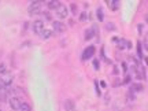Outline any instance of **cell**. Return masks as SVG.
I'll list each match as a JSON object with an SVG mask.
<instances>
[{"label":"cell","instance_id":"5bb4252c","mask_svg":"<svg viewBox=\"0 0 148 111\" xmlns=\"http://www.w3.org/2000/svg\"><path fill=\"white\" fill-rule=\"evenodd\" d=\"M51 34H52V32H51V30H45V29H44V32L41 33V34H40V36L47 40V38H49V37H51Z\"/></svg>","mask_w":148,"mask_h":111},{"label":"cell","instance_id":"3957f363","mask_svg":"<svg viewBox=\"0 0 148 111\" xmlns=\"http://www.w3.org/2000/svg\"><path fill=\"white\" fill-rule=\"evenodd\" d=\"M33 30H34V33L36 34H41L44 32V22L43 21H36L34 24H33Z\"/></svg>","mask_w":148,"mask_h":111},{"label":"cell","instance_id":"9c48e42d","mask_svg":"<svg viewBox=\"0 0 148 111\" xmlns=\"http://www.w3.org/2000/svg\"><path fill=\"white\" fill-rule=\"evenodd\" d=\"M118 47H119V49L132 48V43H130V41H126V40H118Z\"/></svg>","mask_w":148,"mask_h":111},{"label":"cell","instance_id":"d4e9b609","mask_svg":"<svg viewBox=\"0 0 148 111\" xmlns=\"http://www.w3.org/2000/svg\"><path fill=\"white\" fill-rule=\"evenodd\" d=\"M0 111H1V110H0Z\"/></svg>","mask_w":148,"mask_h":111},{"label":"cell","instance_id":"ba28073f","mask_svg":"<svg viewBox=\"0 0 148 111\" xmlns=\"http://www.w3.org/2000/svg\"><path fill=\"white\" fill-rule=\"evenodd\" d=\"M56 15H58L59 18H66V17H67V8L65 6H61L56 10Z\"/></svg>","mask_w":148,"mask_h":111},{"label":"cell","instance_id":"d6986e66","mask_svg":"<svg viewBox=\"0 0 148 111\" xmlns=\"http://www.w3.org/2000/svg\"><path fill=\"white\" fill-rule=\"evenodd\" d=\"M71 11H73V14H77V6H75V4H71Z\"/></svg>","mask_w":148,"mask_h":111},{"label":"cell","instance_id":"8992f818","mask_svg":"<svg viewBox=\"0 0 148 111\" xmlns=\"http://www.w3.org/2000/svg\"><path fill=\"white\" fill-rule=\"evenodd\" d=\"M52 28H54V30H55L56 33H63V32L66 30V26L63 25V22H58V21H55V22L52 24Z\"/></svg>","mask_w":148,"mask_h":111},{"label":"cell","instance_id":"7a4b0ae2","mask_svg":"<svg viewBox=\"0 0 148 111\" xmlns=\"http://www.w3.org/2000/svg\"><path fill=\"white\" fill-rule=\"evenodd\" d=\"M93 55H95V47H93V45H89V47H86L85 51L82 52V59H84V61H88V59H91Z\"/></svg>","mask_w":148,"mask_h":111},{"label":"cell","instance_id":"7c38bea8","mask_svg":"<svg viewBox=\"0 0 148 111\" xmlns=\"http://www.w3.org/2000/svg\"><path fill=\"white\" fill-rule=\"evenodd\" d=\"M19 111H32V107L28 104V103H24V102H22V104L19 107Z\"/></svg>","mask_w":148,"mask_h":111},{"label":"cell","instance_id":"e0dca14e","mask_svg":"<svg viewBox=\"0 0 148 111\" xmlns=\"http://www.w3.org/2000/svg\"><path fill=\"white\" fill-rule=\"evenodd\" d=\"M98 18L99 21H103V11H102V8H98Z\"/></svg>","mask_w":148,"mask_h":111},{"label":"cell","instance_id":"52a82bcc","mask_svg":"<svg viewBox=\"0 0 148 111\" xmlns=\"http://www.w3.org/2000/svg\"><path fill=\"white\" fill-rule=\"evenodd\" d=\"M7 96H8V89H7V86L0 85V102H6Z\"/></svg>","mask_w":148,"mask_h":111},{"label":"cell","instance_id":"2e32d148","mask_svg":"<svg viewBox=\"0 0 148 111\" xmlns=\"http://www.w3.org/2000/svg\"><path fill=\"white\" fill-rule=\"evenodd\" d=\"M7 73V66L4 63H0V74H6Z\"/></svg>","mask_w":148,"mask_h":111},{"label":"cell","instance_id":"4fadbf2b","mask_svg":"<svg viewBox=\"0 0 148 111\" xmlns=\"http://www.w3.org/2000/svg\"><path fill=\"white\" fill-rule=\"evenodd\" d=\"M107 4L110 6V8L112 10V11H115V10L118 8V6H119V3H118V1H107Z\"/></svg>","mask_w":148,"mask_h":111},{"label":"cell","instance_id":"6da1fadb","mask_svg":"<svg viewBox=\"0 0 148 111\" xmlns=\"http://www.w3.org/2000/svg\"><path fill=\"white\" fill-rule=\"evenodd\" d=\"M41 7H43V1H32L28 7V11L30 15H34V14H38L41 11Z\"/></svg>","mask_w":148,"mask_h":111},{"label":"cell","instance_id":"5b68a950","mask_svg":"<svg viewBox=\"0 0 148 111\" xmlns=\"http://www.w3.org/2000/svg\"><path fill=\"white\" fill-rule=\"evenodd\" d=\"M21 104H22V102H21L18 98H11V99H10V107H11L12 110L19 111V107H21Z\"/></svg>","mask_w":148,"mask_h":111},{"label":"cell","instance_id":"9a60e30c","mask_svg":"<svg viewBox=\"0 0 148 111\" xmlns=\"http://www.w3.org/2000/svg\"><path fill=\"white\" fill-rule=\"evenodd\" d=\"M139 91H143V86L141 85H139V84L132 85V92H139Z\"/></svg>","mask_w":148,"mask_h":111},{"label":"cell","instance_id":"30bf717a","mask_svg":"<svg viewBox=\"0 0 148 111\" xmlns=\"http://www.w3.org/2000/svg\"><path fill=\"white\" fill-rule=\"evenodd\" d=\"M47 6H48L49 10H55L56 11L62 4H61V1H58V0H52V1H48V3H47Z\"/></svg>","mask_w":148,"mask_h":111},{"label":"cell","instance_id":"277c9868","mask_svg":"<svg viewBox=\"0 0 148 111\" xmlns=\"http://www.w3.org/2000/svg\"><path fill=\"white\" fill-rule=\"evenodd\" d=\"M63 108L66 111H75V103H74L71 99H66L63 102Z\"/></svg>","mask_w":148,"mask_h":111},{"label":"cell","instance_id":"44dd1931","mask_svg":"<svg viewBox=\"0 0 148 111\" xmlns=\"http://www.w3.org/2000/svg\"><path fill=\"white\" fill-rule=\"evenodd\" d=\"M106 28H107V29H110V30H112V29H114V25H112V24H108L107 26H106Z\"/></svg>","mask_w":148,"mask_h":111},{"label":"cell","instance_id":"603a6c76","mask_svg":"<svg viewBox=\"0 0 148 111\" xmlns=\"http://www.w3.org/2000/svg\"><path fill=\"white\" fill-rule=\"evenodd\" d=\"M122 67H123V71L126 73V71H128V66H126V63H122Z\"/></svg>","mask_w":148,"mask_h":111},{"label":"cell","instance_id":"ac0fdd59","mask_svg":"<svg viewBox=\"0 0 148 111\" xmlns=\"http://www.w3.org/2000/svg\"><path fill=\"white\" fill-rule=\"evenodd\" d=\"M137 54H139V56L141 58V43L137 44Z\"/></svg>","mask_w":148,"mask_h":111},{"label":"cell","instance_id":"ffe728a7","mask_svg":"<svg viewBox=\"0 0 148 111\" xmlns=\"http://www.w3.org/2000/svg\"><path fill=\"white\" fill-rule=\"evenodd\" d=\"M80 19H81V21H85V19H86V14H85V12H82V14H81Z\"/></svg>","mask_w":148,"mask_h":111},{"label":"cell","instance_id":"8fae6325","mask_svg":"<svg viewBox=\"0 0 148 111\" xmlns=\"http://www.w3.org/2000/svg\"><path fill=\"white\" fill-rule=\"evenodd\" d=\"M95 32H98L96 28H92V29H88L85 32V40H91L93 36H95Z\"/></svg>","mask_w":148,"mask_h":111},{"label":"cell","instance_id":"7402d4cb","mask_svg":"<svg viewBox=\"0 0 148 111\" xmlns=\"http://www.w3.org/2000/svg\"><path fill=\"white\" fill-rule=\"evenodd\" d=\"M93 66H95V69L98 70V69H99V62H98V61H95V62H93Z\"/></svg>","mask_w":148,"mask_h":111},{"label":"cell","instance_id":"cb8c5ba5","mask_svg":"<svg viewBox=\"0 0 148 111\" xmlns=\"http://www.w3.org/2000/svg\"><path fill=\"white\" fill-rule=\"evenodd\" d=\"M145 21H147V24H148V14L145 15Z\"/></svg>","mask_w":148,"mask_h":111}]
</instances>
